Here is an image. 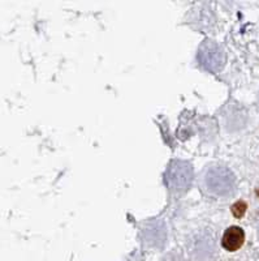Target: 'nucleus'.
Here are the masks:
<instances>
[{
	"label": "nucleus",
	"mask_w": 259,
	"mask_h": 261,
	"mask_svg": "<svg viewBox=\"0 0 259 261\" xmlns=\"http://www.w3.org/2000/svg\"><path fill=\"white\" fill-rule=\"evenodd\" d=\"M245 212H246V204L244 201H238V203H236L235 205L232 206V213L237 218H241L245 214Z\"/></svg>",
	"instance_id": "2"
},
{
	"label": "nucleus",
	"mask_w": 259,
	"mask_h": 261,
	"mask_svg": "<svg viewBox=\"0 0 259 261\" xmlns=\"http://www.w3.org/2000/svg\"><path fill=\"white\" fill-rule=\"evenodd\" d=\"M245 242L244 230L238 226H231L226 230L222 239L223 248H226L229 252H235L242 247Z\"/></svg>",
	"instance_id": "1"
}]
</instances>
